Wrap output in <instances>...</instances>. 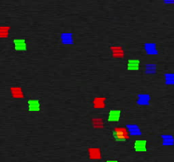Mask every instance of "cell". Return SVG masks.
Segmentation results:
<instances>
[{"label":"cell","instance_id":"cell-1","mask_svg":"<svg viewBox=\"0 0 174 162\" xmlns=\"http://www.w3.org/2000/svg\"><path fill=\"white\" fill-rule=\"evenodd\" d=\"M113 136L117 141H125L129 139V132L126 128L117 127L113 130Z\"/></svg>","mask_w":174,"mask_h":162},{"label":"cell","instance_id":"cell-2","mask_svg":"<svg viewBox=\"0 0 174 162\" xmlns=\"http://www.w3.org/2000/svg\"><path fill=\"white\" fill-rule=\"evenodd\" d=\"M110 51H111L112 56L116 58H122L125 56V51L122 47L112 46V47H110Z\"/></svg>","mask_w":174,"mask_h":162},{"label":"cell","instance_id":"cell-3","mask_svg":"<svg viewBox=\"0 0 174 162\" xmlns=\"http://www.w3.org/2000/svg\"><path fill=\"white\" fill-rule=\"evenodd\" d=\"M144 50L149 55H157L158 54L156 45L155 43H145Z\"/></svg>","mask_w":174,"mask_h":162},{"label":"cell","instance_id":"cell-4","mask_svg":"<svg viewBox=\"0 0 174 162\" xmlns=\"http://www.w3.org/2000/svg\"><path fill=\"white\" fill-rule=\"evenodd\" d=\"M150 95L148 94H139L137 100V103L140 106H147L149 105L150 101Z\"/></svg>","mask_w":174,"mask_h":162},{"label":"cell","instance_id":"cell-5","mask_svg":"<svg viewBox=\"0 0 174 162\" xmlns=\"http://www.w3.org/2000/svg\"><path fill=\"white\" fill-rule=\"evenodd\" d=\"M15 49L16 51H26V43L24 39H15L14 40Z\"/></svg>","mask_w":174,"mask_h":162},{"label":"cell","instance_id":"cell-6","mask_svg":"<svg viewBox=\"0 0 174 162\" xmlns=\"http://www.w3.org/2000/svg\"><path fill=\"white\" fill-rule=\"evenodd\" d=\"M88 156L91 160H100L102 158L101 151L99 148H90L88 149Z\"/></svg>","mask_w":174,"mask_h":162},{"label":"cell","instance_id":"cell-7","mask_svg":"<svg viewBox=\"0 0 174 162\" xmlns=\"http://www.w3.org/2000/svg\"><path fill=\"white\" fill-rule=\"evenodd\" d=\"M105 97H96L93 101V105L95 109H104L105 107Z\"/></svg>","mask_w":174,"mask_h":162},{"label":"cell","instance_id":"cell-8","mask_svg":"<svg viewBox=\"0 0 174 162\" xmlns=\"http://www.w3.org/2000/svg\"><path fill=\"white\" fill-rule=\"evenodd\" d=\"M146 145H147L146 140L139 139V140L135 141L134 149L137 152H145L146 151Z\"/></svg>","mask_w":174,"mask_h":162},{"label":"cell","instance_id":"cell-9","mask_svg":"<svg viewBox=\"0 0 174 162\" xmlns=\"http://www.w3.org/2000/svg\"><path fill=\"white\" fill-rule=\"evenodd\" d=\"M126 129H127L129 134H131V135L139 136V135H140L142 133L138 125H136V124H129V125H127L126 126Z\"/></svg>","mask_w":174,"mask_h":162},{"label":"cell","instance_id":"cell-10","mask_svg":"<svg viewBox=\"0 0 174 162\" xmlns=\"http://www.w3.org/2000/svg\"><path fill=\"white\" fill-rule=\"evenodd\" d=\"M28 110L30 111H38L40 110V102L38 100L28 101Z\"/></svg>","mask_w":174,"mask_h":162},{"label":"cell","instance_id":"cell-11","mask_svg":"<svg viewBox=\"0 0 174 162\" xmlns=\"http://www.w3.org/2000/svg\"><path fill=\"white\" fill-rule=\"evenodd\" d=\"M121 111L120 110H111L110 111L108 116V121L109 122H117L120 119Z\"/></svg>","mask_w":174,"mask_h":162},{"label":"cell","instance_id":"cell-12","mask_svg":"<svg viewBox=\"0 0 174 162\" xmlns=\"http://www.w3.org/2000/svg\"><path fill=\"white\" fill-rule=\"evenodd\" d=\"M162 139V145L165 146H172L174 145V137L170 134H164L161 135Z\"/></svg>","mask_w":174,"mask_h":162},{"label":"cell","instance_id":"cell-13","mask_svg":"<svg viewBox=\"0 0 174 162\" xmlns=\"http://www.w3.org/2000/svg\"><path fill=\"white\" fill-rule=\"evenodd\" d=\"M61 42L63 44H72L73 43V36L71 33H62L61 36Z\"/></svg>","mask_w":174,"mask_h":162},{"label":"cell","instance_id":"cell-14","mask_svg":"<svg viewBox=\"0 0 174 162\" xmlns=\"http://www.w3.org/2000/svg\"><path fill=\"white\" fill-rule=\"evenodd\" d=\"M139 60L138 59H130L127 63V69L132 71L139 70Z\"/></svg>","mask_w":174,"mask_h":162},{"label":"cell","instance_id":"cell-15","mask_svg":"<svg viewBox=\"0 0 174 162\" xmlns=\"http://www.w3.org/2000/svg\"><path fill=\"white\" fill-rule=\"evenodd\" d=\"M11 94L15 98H24V93L21 87H12L11 88Z\"/></svg>","mask_w":174,"mask_h":162},{"label":"cell","instance_id":"cell-16","mask_svg":"<svg viewBox=\"0 0 174 162\" xmlns=\"http://www.w3.org/2000/svg\"><path fill=\"white\" fill-rule=\"evenodd\" d=\"M92 125L94 128H103L104 127V122L102 118L100 117H96V118H93L92 119Z\"/></svg>","mask_w":174,"mask_h":162},{"label":"cell","instance_id":"cell-17","mask_svg":"<svg viewBox=\"0 0 174 162\" xmlns=\"http://www.w3.org/2000/svg\"><path fill=\"white\" fill-rule=\"evenodd\" d=\"M165 83L169 86L174 85V73H166L165 74Z\"/></svg>","mask_w":174,"mask_h":162},{"label":"cell","instance_id":"cell-18","mask_svg":"<svg viewBox=\"0 0 174 162\" xmlns=\"http://www.w3.org/2000/svg\"><path fill=\"white\" fill-rule=\"evenodd\" d=\"M156 64H147L145 65V73L149 74H153L156 72Z\"/></svg>","mask_w":174,"mask_h":162},{"label":"cell","instance_id":"cell-19","mask_svg":"<svg viewBox=\"0 0 174 162\" xmlns=\"http://www.w3.org/2000/svg\"><path fill=\"white\" fill-rule=\"evenodd\" d=\"M9 27H1L0 28V37H7L9 35Z\"/></svg>","mask_w":174,"mask_h":162},{"label":"cell","instance_id":"cell-20","mask_svg":"<svg viewBox=\"0 0 174 162\" xmlns=\"http://www.w3.org/2000/svg\"><path fill=\"white\" fill-rule=\"evenodd\" d=\"M107 162H117V161H116V160H109V161Z\"/></svg>","mask_w":174,"mask_h":162}]
</instances>
